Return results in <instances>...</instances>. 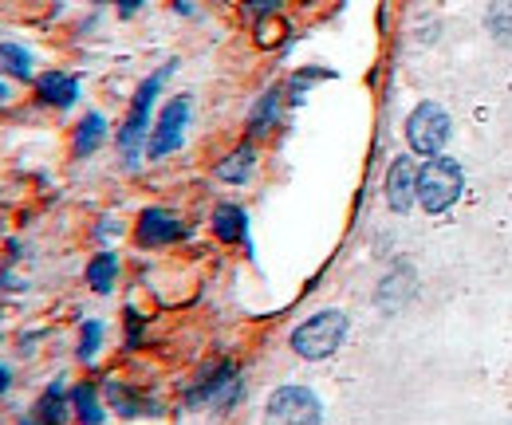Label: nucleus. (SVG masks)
<instances>
[{
    "label": "nucleus",
    "instance_id": "4468645a",
    "mask_svg": "<svg viewBox=\"0 0 512 425\" xmlns=\"http://www.w3.org/2000/svg\"><path fill=\"white\" fill-rule=\"evenodd\" d=\"M115 276H119V256H115V252H99V256L87 264V284H91L99 296H107V292L115 288Z\"/></svg>",
    "mask_w": 512,
    "mask_h": 425
},
{
    "label": "nucleus",
    "instance_id": "9b49d317",
    "mask_svg": "<svg viewBox=\"0 0 512 425\" xmlns=\"http://www.w3.org/2000/svg\"><path fill=\"white\" fill-rule=\"evenodd\" d=\"M221 390H237V366L233 363H221L217 370H209V374L190 390L186 402H190V406H197V402H213Z\"/></svg>",
    "mask_w": 512,
    "mask_h": 425
},
{
    "label": "nucleus",
    "instance_id": "4be33fe9",
    "mask_svg": "<svg viewBox=\"0 0 512 425\" xmlns=\"http://www.w3.org/2000/svg\"><path fill=\"white\" fill-rule=\"evenodd\" d=\"M138 335H142V319H138V311H134V307H127V343L130 347L138 343Z\"/></svg>",
    "mask_w": 512,
    "mask_h": 425
},
{
    "label": "nucleus",
    "instance_id": "dca6fc26",
    "mask_svg": "<svg viewBox=\"0 0 512 425\" xmlns=\"http://www.w3.org/2000/svg\"><path fill=\"white\" fill-rule=\"evenodd\" d=\"M71 410H75V418L83 425H103L99 394H95V386H87V382H79V386L71 390Z\"/></svg>",
    "mask_w": 512,
    "mask_h": 425
},
{
    "label": "nucleus",
    "instance_id": "1a4fd4ad",
    "mask_svg": "<svg viewBox=\"0 0 512 425\" xmlns=\"http://www.w3.org/2000/svg\"><path fill=\"white\" fill-rule=\"evenodd\" d=\"M213 233H217V241L225 244H249V213L241 205H233V201L217 205L213 209Z\"/></svg>",
    "mask_w": 512,
    "mask_h": 425
},
{
    "label": "nucleus",
    "instance_id": "9d476101",
    "mask_svg": "<svg viewBox=\"0 0 512 425\" xmlns=\"http://www.w3.org/2000/svg\"><path fill=\"white\" fill-rule=\"evenodd\" d=\"M36 91H40V99L48 103V107H71L75 99H79V79L75 75H64V71H44L40 75V83H36Z\"/></svg>",
    "mask_w": 512,
    "mask_h": 425
},
{
    "label": "nucleus",
    "instance_id": "b1692460",
    "mask_svg": "<svg viewBox=\"0 0 512 425\" xmlns=\"http://www.w3.org/2000/svg\"><path fill=\"white\" fill-rule=\"evenodd\" d=\"M8 382H12V374H8V370H4V366H0V394H4V390H8Z\"/></svg>",
    "mask_w": 512,
    "mask_h": 425
},
{
    "label": "nucleus",
    "instance_id": "2eb2a0df",
    "mask_svg": "<svg viewBox=\"0 0 512 425\" xmlns=\"http://www.w3.org/2000/svg\"><path fill=\"white\" fill-rule=\"evenodd\" d=\"M253 166H256V150L245 142L241 150H233V154H229V158L217 166V178H221V182L237 185V182H245V178L253 174Z\"/></svg>",
    "mask_w": 512,
    "mask_h": 425
},
{
    "label": "nucleus",
    "instance_id": "f8f14e48",
    "mask_svg": "<svg viewBox=\"0 0 512 425\" xmlns=\"http://www.w3.org/2000/svg\"><path fill=\"white\" fill-rule=\"evenodd\" d=\"M107 138V119L103 115H87V119L75 126V158H91Z\"/></svg>",
    "mask_w": 512,
    "mask_h": 425
},
{
    "label": "nucleus",
    "instance_id": "5701e85b",
    "mask_svg": "<svg viewBox=\"0 0 512 425\" xmlns=\"http://www.w3.org/2000/svg\"><path fill=\"white\" fill-rule=\"evenodd\" d=\"M138 8H142V0H119V12H123V16H134Z\"/></svg>",
    "mask_w": 512,
    "mask_h": 425
},
{
    "label": "nucleus",
    "instance_id": "f03ea898",
    "mask_svg": "<svg viewBox=\"0 0 512 425\" xmlns=\"http://www.w3.org/2000/svg\"><path fill=\"white\" fill-rule=\"evenodd\" d=\"M465 189V174L453 158H426V166L418 170V201L426 213H446L449 205L461 197Z\"/></svg>",
    "mask_w": 512,
    "mask_h": 425
},
{
    "label": "nucleus",
    "instance_id": "0eeeda50",
    "mask_svg": "<svg viewBox=\"0 0 512 425\" xmlns=\"http://www.w3.org/2000/svg\"><path fill=\"white\" fill-rule=\"evenodd\" d=\"M414 201H418V170L410 158H394L386 170V205L394 213H410Z\"/></svg>",
    "mask_w": 512,
    "mask_h": 425
},
{
    "label": "nucleus",
    "instance_id": "f257e3e1",
    "mask_svg": "<svg viewBox=\"0 0 512 425\" xmlns=\"http://www.w3.org/2000/svg\"><path fill=\"white\" fill-rule=\"evenodd\" d=\"M343 339H347V315L343 311H316L312 319H304L296 331H292V351L300 355V359H312V363H320L327 355H335L339 347H343Z\"/></svg>",
    "mask_w": 512,
    "mask_h": 425
},
{
    "label": "nucleus",
    "instance_id": "20e7f679",
    "mask_svg": "<svg viewBox=\"0 0 512 425\" xmlns=\"http://www.w3.org/2000/svg\"><path fill=\"white\" fill-rule=\"evenodd\" d=\"M320 422H323V406L308 386H280L268 398L264 425H320Z\"/></svg>",
    "mask_w": 512,
    "mask_h": 425
},
{
    "label": "nucleus",
    "instance_id": "f3484780",
    "mask_svg": "<svg viewBox=\"0 0 512 425\" xmlns=\"http://www.w3.org/2000/svg\"><path fill=\"white\" fill-rule=\"evenodd\" d=\"M276 111H280V91H264V99L256 103L253 119H249V134H253V138L268 134L272 122H276Z\"/></svg>",
    "mask_w": 512,
    "mask_h": 425
},
{
    "label": "nucleus",
    "instance_id": "aec40b11",
    "mask_svg": "<svg viewBox=\"0 0 512 425\" xmlns=\"http://www.w3.org/2000/svg\"><path fill=\"white\" fill-rule=\"evenodd\" d=\"M107 398L115 402V410H119L123 418H134V414H142V406L150 410V402H142L138 394H130L127 386H119V382H111V386H107Z\"/></svg>",
    "mask_w": 512,
    "mask_h": 425
},
{
    "label": "nucleus",
    "instance_id": "423d86ee",
    "mask_svg": "<svg viewBox=\"0 0 512 425\" xmlns=\"http://www.w3.org/2000/svg\"><path fill=\"white\" fill-rule=\"evenodd\" d=\"M186 122H190V99H186V95H178V99H170V103L162 107V115H158V126L150 130L146 154H150V158H166V154H174V150L182 146Z\"/></svg>",
    "mask_w": 512,
    "mask_h": 425
},
{
    "label": "nucleus",
    "instance_id": "39448f33",
    "mask_svg": "<svg viewBox=\"0 0 512 425\" xmlns=\"http://www.w3.org/2000/svg\"><path fill=\"white\" fill-rule=\"evenodd\" d=\"M406 142L422 158H438L449 142V115L438 103H418L406 119Z\"/></svg>",
    "mask_w": 512,
    "mask_h": 425
},
{
    "label": "nucleus",
    "instance_id": "7ed1b4c3",
    "mask_svg": "<svg viewBox=\"0 0 512 425\" xmlns=\"http://www.w3.org/2000/svg\"><path fill=\"white\" fill-rule=\"evenodd\" d=\"M174 67H178V63L170 60L162 71H154V75L138 87V95H134V103H130V115H127V122H123V130H119V146H123V154H127L130 162L138 158V150H142V142H146L154 99H158V91H162V83H166V75H170Z\"/></svg>",
    "mask_w": 512,
    "mask_h": 425
},
{
    "label": "nucleus",
    "instance_id": "a211bd4d",
    "mask_svg": "<svg viewBox=\"0 0 512 425\" xmlns=\"http://www.w3.org/2000/svg\"><path fill=\"white\" fill-rule=\"evenodd\" d=\"M0 71L12 79H32V56L16 44H0Z\"/></svg>",
    "mask_w": 512,
    "mask_h": 425
},
{
    "label": "nucleus",
    "instance_id": "6ab92c4d",
    "mask_svg": "<svg viewBox=\"0 0 512 425\" xmlns=\"http://www.w3.org/2000/svg\"><path fill=\"white\" fill-rule=\"evenodd\" d=\"M489 32L501 44H512V0H493V8H489Z\"/></svg>",
    "mask_w": 512,
    "mask_h": 425
},
{
    "label": "nucleus",
    "instance_id": "ddd939ff",
    "mask_svg": "<svg viewBox=\"0 0 512 425\" xmlns=\"http://www.w3.org/2000/svg\"><path fill=\"white\" fill-rule=\"evenodd\" d=\"M67 418V398H64V382H52L48 394L36 402V414L32 422L36 425H60Z\"/></svg>",
    "mask_w": 512,
    "mask_h": 425
},
{
    "label": "nucleus",
    "instance_id": "6e6552de",
    "mask_svg": "<svg viewBox=\"0 0 512 425\" xmlns=\"http://www.w3.org/2000/svg\"><path fill=\"white\" fill-rule=\"evenodd\" d=\"M186 229H182V221L170 213V209H142V217H138V229H134V237L142 248H162V244H174L182 237Z\"/></svg>",
    "mask_w": 512,
    "mask_h": 425
},
{
    "label": "nucleus",
    "instance_id": "412c9836",
    "mask_svg": "<svg viewBox=\"0 0 512 425\" xmlns=\"http://www.w3.org/2000/svg\"><path fill=\"white\" fill-rule=\"evenodd\" d=\"M99 343H103V323H99V319H87L83 331H79V359L91 363L95 351H99Z\"/></svg>",
    "mask_w": 512,
    "mask_h": 425
}]
</instances>
